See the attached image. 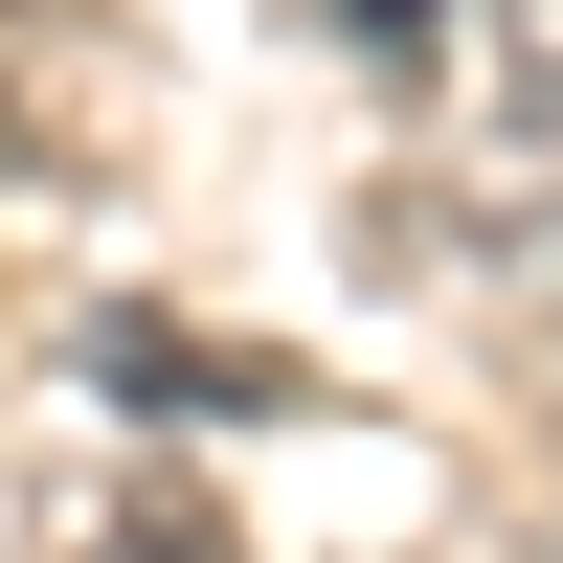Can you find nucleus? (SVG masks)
Returning <instances> with one entry per match:
<instances>
[{"label": "nucleus", "instance_id": "f257e3e1", "mask_svg": "<svg viewBox=\"0 0 563 563\" xmlns=\"http://www.w3.org/2000/svg\"><path fill=\"white\" fill-rule=\"evenodd\" d=\"M496 113L563 158V0H496Z\"/></svg>", "mask_w": 563, "mask_h": 563}]
</instances>
